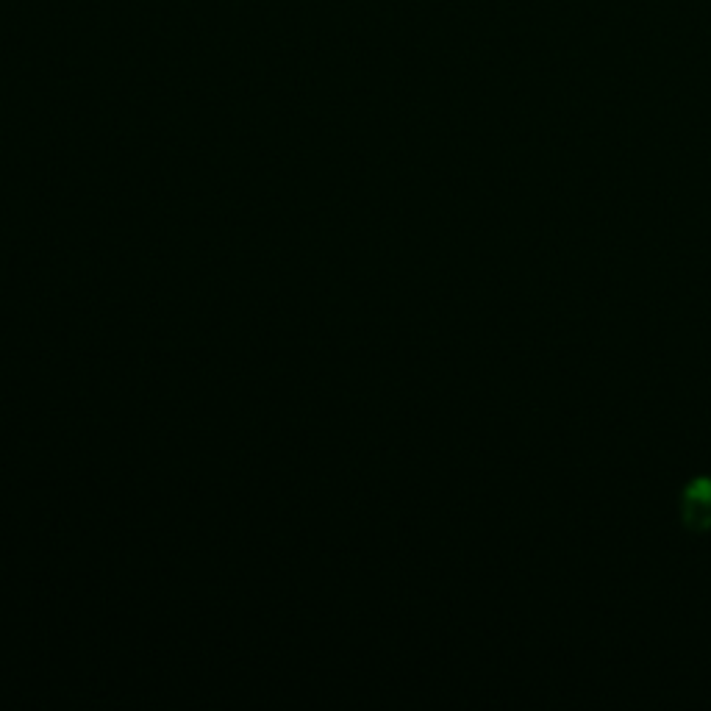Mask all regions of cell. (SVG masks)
I'll return each instance as SVG.
<instances>
[{"label": "cell", "instance_id": "1", "mask_svg": "<svg viewBox=\"0 0 711 711\" xmlns=\"http://www.w3.org/2000/svg\"><path fill=\"white\" fill-rule=\"evenodd\" d=\"M681 517H684V525H687L689 531H695V534H703V531H709L711 528V506L698 503V500L684 498V503H681Z\"/></svg>", "mask_w": 711, "mask_h": 711}, {"label": "cell", "instance_id": "2", "mask_svg": "<svg viewBox=\"0 0 711 711\" xmlns=\"http://www.w3.org/2000/svg\"><path fill=\"white\" fill-rule=\"evenodd\" d=\"M684 498L698 500V503L711 506V478L700 475V478H695V481H689L687 489H684Z\"/></svg>", "mask_w": 711, "mask_h": 711}]
</instances>
